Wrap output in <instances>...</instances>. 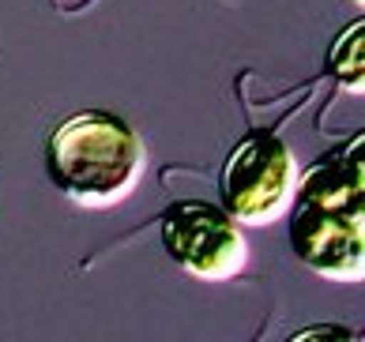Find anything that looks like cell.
<instances>
[{"label":"cell","instance_id":"277c9868","mask_svg":"<svg viewBox=\"0 0 365 342\" xmlns=\"http://www.w3.org/2000/svg\"><path fill=\"white\" fill-rule=\"evenodd\" d=\"M158 237L162 252L200 282L234 279L249 259L241 222L207 200H173L158 218Z\"/></svg>","mask_w":365,"mask_h":342},{"label":"cell","instance_id":"6da1fadb","mask_svg":"<svg viewBox=\"0 0 365 342\" xmlns=\"http://www.w3.org/2000/svg\"><path fill=\"white\" fill-rule=\"evenodd\" d=\"M290 252L309 271L331 282L365 279V135L346 143L297 173L290 200Z\"/></svg>","mask_w":365,"mask_h":342},{"label":"cell","instance_id":"52a82bcc","mask_svg":"<svg viewBox=\"0 0 365 342\" xmlns=\"http://www.w3.org/2000/svg\"><path fill=\"white\" fill-rule=\"evenodd\" d=\"M354 4H358V8H361V4H365V0H354Z\"/></svg>","mask_w":365,"mask_h":342},{"label":"cell","instance_id":"8992f818","mask_svg":"<svg viewBox=\"0 0 365 342\" xmlns=\"http://www.w3.org/2000/svg\"><path fill=\"white\" fill-rule=\"evenodd\" d=\"M328 335H335V338H358L350 327H309V331H297L294 338L305 342V338H328Z\"/></svg>","mask_w":365,"mask_h":342},{"label":"cell","instance_id":"3957f363","mask_svg":"<svg viewBox=\"0 0 365 342\" xmlns=\"http://www.w3.org/2000/svg\"><path fill=\"white\" fill-rule=\"evenodd\" d=\"M297 188L294 150L267 128H252L234 143L219 173V207L241 226H272L287 218Z\"/></svg>","mask_w":365,"mask_h":342},{"label":"cell","instance_id":"5b68a950","mask_svg":"<svg viewBox=\"0 0 365 342\" xmlns=\"http://www.w3.org/2000/svg\"><path fill=\"white\" fill-rule=\"evenodd\" d=\"M328 72L354 98L365 94V19H354L328 46Z\"/></svg>","mask_w":365,"mask_h":342},{"label":"cell","instance_id":"7a4b0ae2","mask_svg":"<svg viewBox=\"0 0 365 342\" xmlns=\"http://www.w3.org/2000/svg\"><path fill=\"white\" fill-rule=\"evenodd\" d=\"M147 170V147L125 117L79 109L49 132L46 173L64 200L102 211L136 192Z\"/></svg>","mask_w":365,"mask_h":342}]
</instances>
